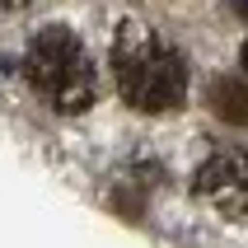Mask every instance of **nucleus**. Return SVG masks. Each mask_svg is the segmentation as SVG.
I'll list each match as a JSON object with an SVG mask.
<instances>
[{
    "instance_id": "nucleus-6",
    "label": "nucleus",
    "mask_w": 248,
    "mask_h": 248,
    "mask_svg": "<svg viewBox=\"0 0 248 248\" xmlns=\"http://www.w3.org/2000/svg\"><path fill=\"white\" fill-rule=\"evenodd\" d=\"M28 0H0V10H24Z\"/></svg>"
},
{
    "instance_id": "nucleus-1",
    "label": "nucleus",
    "mask_w": 248,
    "mask_h": 248,
    "mask_svg": "<svg viewBox=\"0 0 248 248\" xmlns=\"http://www.w3.org/2000/svg\"><path fill=\"white\" fill-rule=\"evenodd\" d=\"M112 70H117V94L136 112H173L187 94L183 56L136 19H126L112 38Z\"/></svg>"
},
{
    "instance_id": "nucleus-5",
    "label": "nucleus",
    "mask_w": 248,
    "mask_h": 248,
    "mask_svg": "<svg viewBox=\"0 0 248 248\" xmlns=\"http://www.w3.org/2000/svg\"><path fill=\"white\" fill-rule=\"evenodd\" d=\"M234 14H239V19L248 24V0H234Z\"/></svg>"
},
{
    "instance_id": "nucleus-7",
    "label": "nucleus",
    "mask_w": 248,
    "mask_h": 248,
    "mask_svg": "<svg viewBox=\"0 0 248 248\" xmlns=\"http://www.w3.org/2000/svg\"><path fill=\"white\" fill-rule=\"evenodd\" d=\"M239 61H244V70H248V42H244V52H239Z\"/></svg>"
},
{
    "instance_id": "nucleus-4",
    "label": "nucleus",
    "mask_w": 248,
    "mask_h": 248,
    "mask_svg": "<svg viewBox=\"0 0 248 248\" xmlns=\"http://www.w3.org/2000/svg\"><path fill=\"white\" fill-rule=\"evenodd\" d=\"M211 112L220 117V122H234V126H248V84L244 80H220L211 84Z\"/></svg>"
},
{
    "instance_id": "nucleus-3",
    "label": "nucleus",
    "mask_w": 248,
    "mask_h": 248,
    "mask_svg": "<svg viewBox=\"0 0 248 248\" xmlns=\"http://www.w3.org/2000/svg\"><path fill=\"white\" fill-rule=\"evenodd\" d=\"M192 187L197 197H206L225 216H244L248 211V150H216L197 169Z\"/></svg>"
},
{
    "instance_id": "nucleus-2",
    "label": "nucleus",
    "mask_w": 248,
    "mask_h": 248,
    "mask_svg": "<svg viewBox=\"0 0 248 248\" xmlns=\"http://www.w3.org/2000/svg\"><path fill=\"white\" fill-rule=\"evenodd\" d=\"M24 75H28V84H33L56 112H66V117L70 112H84L94 103V94H98L89 52H84V42L75 38L66 24H47L38 38L28 42Z\"/></svg>"
}]
</instances>
